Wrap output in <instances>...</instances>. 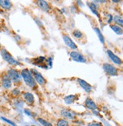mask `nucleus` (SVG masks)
I'll return each instance as SVG.
<instances>
[{
  "instance_id": "obj_1",
  "label": "nucleus",
  "mask_w": 123,
  "mask_h": 126,
  "mask_svg": "<svg viewBox=\"0 0 123 126\" xmlns=\"http://www.w3.org/2000/svg\"><path fill=\"white\" fill-rule=\"evenodd\" d=\"M21 76L24 81V82L31 87H34L36 86V81L34 80L33 74L31 71L28 69H23L21 72Z\"/></svg>"
},
{
  "instance_id": "obj_2",
  "label": "nucleus",
  "mask_w": 123,
  "mask_h": 126,
  "mask_svg": "<svg viewBox=\"0 0 123 126\" xmlns=\"http://www.w3.org/2000/svg\"><path fill=\"white\" fill-rule=\"evenodd\" d=\"M1 53H2V55L3 59L6 62H8L9 64H11L12 65H19V63L11 56L10 53H9L5 50H3Z\"/></svg>"
},
{
  "instance_id": "obj_3",
  "label": "nucleus",
  "mask_w": 123,
  "mask_h": 126,
  "mask_svg": "<svg viewBox=\"0 0 123 126\" xmlns=\"http://www.w3.org/2000/svg\"><path fill=\"white\" fill-rule=\"evenodd\" d=\"M102 68H103L104 71L109 74V75H116L118 73V70L117 68H116L115 67H114L113 65H110V64H108V63H105V64L103 65V66H102Z\"/></svg>"
},
{
  "instance_id": "obj_4",
  "label": "nucleus",
  "mask_w": 123,
  "mask_h": 126,
  "mask_svg": "<svg viewBox=\"0 0 123 126\" xmlns=\"http://www.w3.org/2000/svg\"><path fill=\"white\" fill-rule=\"evenodd\" d=\"M8 75H9V78L11 79V81L12 80L13 81L15 82H18L20 79V75L18 73V71L15 69H11L8 72Z\"/></svg>"
},
{
  "instance_id": "obj_5",
  "label": "nucleus",
  "mask_w": 123,
  "mask_h": 126,
  "mask_svg": "<svg viewBox=\"0 0 123 126\" xmlns=\"http://www.w3.org/2000/svg\"><path fill=\"white\" fill-rule=\"evenodd\" d=\"M70 56L75 62H86L84 57L81 53H79L78 52H75V51L72 52L70 53Z\"/></svg>"
},
{
  "instance_id": "obj_6",
  "label": "nucleus",
  "mask_w": 123,
  "mask_h": 126,
  "mask_svg": "<svg viewBox=\"0 0 123 126\" xmlns=\"http://www.w3.org/2000/svg\"><path fill=\"white\" fill-rule=\"evenodd\" d=\"M32 72H33V76H34V79H35V81L38 83V84H40V85H43V84H44L46 83V81H45V79H44V78L41 75L37 70H32Z\"/></svg>"
},
{
  "instance_id": "obj_7",
  "label": "nucleus",
  "mask_w": 123,
  "mask_h": 126,
  "mask_svg": "<svg viewBox=\"0 0 123 126\" xmlns=\"http://www.w3.org/2000/svg\"><path fill=\"white\" fill-rule=\"evenodd\" d=\"M61 115L62 116H63L66 118H68V119H74L75 118V113H74L73 111L70 110V109H63L61 112Z\"/></svg>"
},
{
  "instance_id": "obj_8",
  "label": "nucleus",
  "mask_w": 123,
  "mask_h": 126,
  "mask_svg": "<svg viewBox=\"0 0 123 126\" xmlns=\"http://www.w3.org/2000/svg\"><path fill=\"white\" fill-rule=\"evenodd\" d=\"M63 40L65 42V43L68 46V47H70L71 49H73V50H75V49H77V46L76 44H75L73 40L68 37L67 36V35H64L63 36Z\"/></svg>"
},
{
  "instance_id": "obj_9",
  "label": "nucleus",
  "mask_w": 123,
  "mask_h": 126,
  "mask_svg": "<svg viewBox=\"0 0 123 126\" xmlns=\"http://www.w3.org/2000/svg\"><path fill=\"white\" fill-rule=\"evenodd\" d=\"M107 54L109 55V59H110L114 63H115V64H117V65H120L121 63H122V60L119 57H118L117 55H115L112 51L110 50H108L107 51Z\"/></svg>"
},
{
  "instance_id": "obj_10",
  "label": "nucleus",
  "mask_w": 123,
  "mask_h": 126,
  "mask_svg": "<svg viewBox=\"0 0 123 126\" xmlns=\"http://www.w3.org/2000/svg\"><path fill=\"white\" fill-rule=\"evenodd\" d=\"M78 83H79L80 86L83 88L86 92H91V91L92 87H91V84H89L87 82H86L85 81L82 80V79H78Z\"/></svg>"
},
{
  "instance_id": "obj_11",
  "label": "nucleus",
  "mask_w": 123,
  "mask_h": 126,
  "mask_svg": "<svg viewBox=\"0 0 123 126\" xmlns=\"http://www.w3.org/2000/svg\"><path fill=\"white\" fill-rule=\"evenodd\" d=\"M85 106L87 109H91V110H96L97 109V106L96 103L91 99V98H87L85 101Z\"/></svg>"
},
{
  "instance_id": "obj_12",
  "label": "nucleus",
  "mask_w": 123,
  "mask_h": 126,
  "mask_svg": "<svg viewBox=\"0 0 123 126\" xmlns=\"http://www.w3.org/2000/svg\"><path fill=\"white\" fill-rule=\"evenodd\" d=\"M24 100L28 103L30 104H32L33 102H34V98H33V96L32 94L31 93H25L24 94Z\"/></svg>"
},
{
  "instance_id": "obj_13",
  "label": "nucleus",
  "mask_w": 123,
  "mask_h": 126,
  "mask_svg": "<svg viewBox=\"0 0 123 126\" xmlns=\"http://www.w3.org/2000/svg\"><path fill=\"white\" fill-rule=\"evenodd\" d=\"M2 84H3L4 87H5V88H9L11 86V81L8 76H5L3 78Z\"/></svg>"
},
{
  "instance_id": "obj_14",
  "label": "nucleus",
  "mask_w": 123,
  "mask_h": 126,
  "mask_svg": "<svg viewBox=\"0 0 123 126\" xmlns=\"http://www.w3.org/2000/svg\"><path fill=\"white\" fill-rule=\"evenodd\" d=\"M0 6L4 9H9L11 7V3L6 0H0Z\"/></svg>"
},
{
  "instance_id": "obj_15",
  "label": "nucleus",
  "mask_w": 123,
  "mask_h": 126,
  "mask_svg": "<svg viewBox=\"0 0 123 126\" xmlns=\"http://www.w3.org/2000/svg\"><path fill=\"white\" fill-rule=\"evenodd\" d=\"M39 7L41 9H43V11H47L48 10H49V5H48V3L45 1H38L37 2Z\"/></svg>"
},
{
  "instance_id": "obj_16",
  "label": "nucleus",
  "mask_w": 123,
  "mask_h": 126,
  "mask_svg": "<svg viewBox=\"0 0 123 126\" xmlns=\"http://www.w3.org/2000/svg\"><path fill=\"white\" fill-rule=\"evenodd\" d=\"M76 97H77V96H75V95H69V96H67L65 98V103H67V104H72V103L75 101V100L77 99Z\"/></svg>"
},
{
  "instance_id": "obj_17",
  "label": "nucleus",
  "mask_w": 123,
  "mask_h": 126,
  "mask_svg": "<svg viewBox=\"0 0 123 126\" xmlns=\"http://www.w3.org/2000/svg\"><path fill=\"white\" fill-rule=\"evenodd\" d=\"M111 29L117 34H122V27H120L119 26H117V25H111L110 26Z\"/></svg>"
},
{
  "instance_id": "obj_18",
  "label": "nucleus",
  "mask_w": 123,
  "mask_h": 126,
  "mask_svg": "<svg viewBox=\"0 0 123 126\" xmlns=\"http://www.w3.org/2000/svg\"><path fill=\"white\" fill-rule=\"evenodd\" d=\"M113 20H114V21H115L116 24H117L120 25L121 27L122 26V24H123V21H122V17H120V16H119V15H115V16H114Z\"/></svg>"
},
{
  "instance_id": "obj_19",
  "label": "nucleus",
  "mask_w": 123,
  "mask_h": 126,
  "mask_svg": "<svg viewBox=\"0 0 123 126\" xmlns=\"http://www.w3.org/2000/svg\"><path fill=\"white\" fill-rule=\"evenodd\" d=\"M57 126H69V124L67 120L64 119V118H61V119H59L57 122Z\"/></svg>"
},
{
  "instance_id": "obj_20",
  "label": "nucleus",
  "mask_w": 123,
  "mask_h": 126,
  "mask_svg": "<svg viewBox=\"0 0 123 126\" xmlns=\"http://www.w3.org/2000/svg\"><path fill=\"white\" fill-rule=\"evenodd\" d=\"M94 31H96V33H97L98 37H99V38H100V40L101 41V43H104V39H103V37H102V33H100V31L97 28V27H95V28H94Z\"/></svg>"
},
{
  "instance_id": "obj_21",
  "label": "nucleus",
  "mask_w": 123,
  "mask_h": 126,
  "mask_svg": "<svg viewBox=\"0 0 123 126\" xmlns=\"http://www.w3.org/2000/svg\"><path fill=\"white\" fill-rule=\"evenodd\" d=\"M38 122L41 124V125H43V126H52V124H50V122H48L43 119H42V118H38Z\"/></svg>"
},
{
  "instance_id": "obj_22",
  "label": "nucleus",
  "mask_w": 123,
  "mask_h": 126,
  "mask_svg": "<svg viewBox=\"0 0 123 126\" xmlns=\"http://www.w3.org/2000/svg\"><path fill=\"white\" fill-rule=\"evenodd\" d=\"M89 5H90V8H91V9L92 10V11L94 13V14H96V15H97V16H99L98 15V13H97V8H96V5L93 4V3H90V4H88Z\"/></svg>"
},
{
  "instance_id": "obj_23",
  "label": "nucleus",
  "mask_w": 123,
  "mask_h": 126,
  "mask_svg": "<svg viewBox=\"0 0 123 126\" xmlns=\"http://www.w3.org/2000/svg\"><path fill=\"white\" fill-rule=\"evenodd\" d=\"M73 35L75 37H77V38H81V37H82V33L81 32V31H74V32H73Z\"/></svg>"
},
{
  "instance_id": "obj_24",
  "label": "nucleus",
  "mask_w": 123,
  "mask_h": 126,
  "mask_svg": "<svg viewBox=\"0 0 123 126\" xmlns=\"http://www.w3.org/2000/svg\"><path fill=\"white\" fill-rule=\"evenodd\" d=\"M87 126H102L101 123L100 122H93L91 124H89Z\"/></svg>"
},
{
  "instance_id": "obj_25",
  "label": "nucleus",
  "mask_w": 123,
  "mask_h": 126,
  "mask_svg": "<svg viewBox=\"0 0 123 126\" xmlns=\"http://www.w3.org/2000/svg\"><path fill=\"white\" fill-rule=\"evenodd\" d=\"M12 94L15 95V96H17L20 94V91L18 90V89H15V90H12Z\"/></svg>"
},
{
  "instance_id": "obj_26",
  "label": "nucleus",
  "mask_w": 123,
  "mask_h": 126,
  "mask_svg": "<svg viewBox=\"0 0 123 126\" xmlns=\"http://www.w3.org/2000/svg\"><path fill=\"white\" fill-rule=\"evenodd\" d=\"M2 118V119L4 120V121H5V122H8V123H9V124H11V125H13V126H15V124H14L12 122H11V121H9V120H8V119H6V118Z\"/></svg>"
},
{
  "instance_id": "obj_27",
  "label": "nucleus",
  "mask_w": 123,
  "mask_h": 126,
  "mask_svg": "<svg viewBox=\"0 0 123 126\" xmlns=\"http://www.w3.org/2000/svg\"><path fill=\"white\" fill-rule=\"evenodd\" d=\"M25 113H27V115H29V116H31V113H30V112H29V111H28V112H27V109L25 110Z\"/></svg>"
},
{
  "instance_id": "obj_28",
  "label": "nucleus",
  "mask_w": 123,
  "mask_h": 126,
  "mask_svg": "<svg viewBox=\"0 0 123 126\" xmlns=\"http://www.w3.org/2000/svg\"><path fill=\"white\" fill-rule=\"evenodd\" d=\"M75 126H80V125H75Z\"/></svg>"
}]
</instances>
